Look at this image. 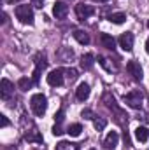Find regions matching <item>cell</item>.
Wrapping results in <instances>:
<instances>
[{"label":"cell","instance_id":"6da1fadb","mask_svg":"<svg viewBox=\"0 0 149 150\" xmlns=\"http://www.w3.org/2000/svg\"><path fill=\"white\" fill-rule=\"evenodd\" d=\"M30 107H32V110L34 113L37 115V117H42L46 110H47V98L44 96V94H34L32 96V100H30Z\"/></svg>","mask_w":149,"mask_h":150},{"label":"cell","instance_id":"7a4b0ae2","mask_svg":"<svg viewBox=\"0 0 149 150\" xmlns=\"http://www.w3.org/2000/svg\"><path fill=\"white\" fill-rule=\"evenodd\" d=\"M16 18L23 23V25H34V11L30 5H18L16 7Z\"/></svg>","mask_w":149,"mask_h":150},{"label":"cell","instance_id":"3957f363","mask_svg":"<svg viewBox=\"0 0 149 150\" xmlns=\"http://www.w3.org/2000/svg\"><path fill=\"white\" fill-rule=\"evenodd\" d=\"M142 101H144V94H142L139 89H133V91H130V93L125 96V103H126L128 107L135 108V110L142 108Z\"/></svg>","mask_w":149,"mask_h":150},{"label":"cell","instance_id":"277c9868","mask_svg":"<svg viewBox=\"0 0 149 150\" xmlns=\"http://www.w3.org/2000/svg\"><path fill=\"white\" fill-rule=\"evenodd\" d=\"M47 67V61H46V56L44 54H39L35 58V70H34V75H32V82L34 84H39V79H40V72Z\"/></svg>","mask_w":149,"mask_h":150},{"label":"cell","instance_id":"5b68a950","mask_svg":"<svg viewBox=\"0 0 149 150\" xmlns=\"http://www.w3.org/2000/svg\"><path fill=\"white\" fill-rule=\"evenodd\" d=\"M63 74H65V70H62V68H56V70H53V72H49L47 75V84L49 86H62L63 84Z\"/></svg>","mask_w":149,"mask_h":150},{"label":"cell","instance_id":"8992f818","mask_svg":"<svg viewBox=\"0 0 149 150\" xmlns=\"http://www.w3.org/2000/svg\"><path fill=\"white\" fill-rule=\"evenodd\" d=\"M126 70H128V74L132 75L135 80H142L144 72H142V67H140V63H139V61H128Z\"/></svg>","mask_w":149,"mask_h":150},{"label":"cell","instance_id":"52a82bcc","mask_svg":"<svg viewBox=\"0 0 149 150\" xmlns=\"http://www.w3.org/2000/svg\"><path fill=\"white\" fill-rule=\"evenodd\" d=\"M67 14H69V5L65 2H54V5H53V16L56 19H63Z\"/></svg>","mask_w":149,"mask_h":150},{"label":"cell","instance_id":"ba28073f","mask_svg":"<svg viewBox=\"0 0 149 150\" xmlns=\"http://www.w3.org/2000/svg\"><path fill=\"white\" fill-rule=\"evenodd\" d=\"M12 93H14V86L11 84V80L2 79V82H0V96H2V100H9L12 96Z\"/></svg>","mask_w":149,"mask_h":150},{"label":"cell","instance_id":"9c48e42d","mask_svg":"<svg viewBox=\"0 0 149 150\" xmlns=\"http://www.w3.org/2000/svg\"><path fill=\"white\" fill-rule=\"evenodd\" d=\"M119 47H121L123 51L130 52V51L133 49V33H130V32L123 33V35L119 37Z\"/></svg>","mask_w":149,"mask_h":150},{"label":"cell","instance_id":"30bf717a","mask_svg":"<svg viewBox=\"0 0 149 150\" xmlns=\"http://www.w3.org/2000/svg\"><path fill=\"white\" fill-rule=\"evenodd\" d=\"M93 12H95V9H93L91 5H86V4H79V5L75 7V14H77L79 19H86V18H90Z\"/></svg>","mask_w":149,"mask_h":150},{"label":"cell","instance_id":"8fae6325","mask_svg":"<svg viewBox=\"0 0 149 150\" xmlns=\"http://www.w3.org/2000/svg\"><path fill=\"white\" fill-rule=\"evenodd\" d=\"M117 142H119V134H117L116 131H111V133L105 136V140H104V149L105 150H114L116 145H117Z\"/></svg>","mask_w":149,"mask_h":150},{"label":"cell","instance_id":"7c38bea8","mask_svg":"<svg viewBox=\"0 0 149 150\" xmlns=\"http://www.w3.org/2000/svg\"><path fill=\"white\" fill-rule=\"evenodd\" d=\"M90 86L86 84V82H81L79 86H77V89H75V96H77V100L79 101H84V100H88L90 98Z\"/></svg>","mask_w":149,"mask_h":150},{"label":"cell","instance_id":"4fadbf2b","mask_svg":"<svg viewBox=\"0 0 149 150\" xmlns=\"http://www.w3.org/2000/svg\"><path fill=\"white\" fill-rule=\"evenodd\" d=\"M98 40H100L102 47H105V49H111V51H112V49L116 47V40H114V37L109 35V33H100Z\"/></svg>","mask_w":149,"mask_h":150},{"label":"cell","instance_id":"5bb4252c","mask_svg":"<svg viewBox=\"0 0 149 150\" xmlns=\"http://www.w3.org/2000/svg\"><path fill=\"white\" fill-rule=\"evenodd\" d=\"M93 59H95L93 54H90V52L84 54V56L81 58V68H82V70H91V68H93V63H95Z\"/></svg>","mask_w":149,"mask_h":150},{"label":"cell","instance_id":"9a60e30c","mask_svg":"<svg viewBox=\"0 0 149 150\" xmlns=\"http://www.w3.org/2000/svg\"><path fill=\"white\" fill-rule=\"evenodd\" d=\"M135 138L139 140V142H148L149 138V129L146 126H139L137 129H135Z\"/></svg>","mask_w":149,"mask_h":150},{"label":"cell","instance_id":"2e32d148","mask_svg":"<svg viewBox=\"0 0 149 150\" xmlns=\"http://www.w3.org/2000/svg\"><path fill=\"white\" fill-rule=\"evenodd\" d=\"M25 140L30 142V143H42V134L34 129V131H28V133L25 134Z\"/></svg>","mask_w":149,"mask_h":150},{"label":"cell","instance_id":"e0dca14e","mask_svg":"<svg viewBox=\"0 0 149 150\" xmlns=\"http://www.w3.org/2000/svg\"><path fill=\"white\" fill-rule=\"evenodd\" d=\"M74 38L79 42V44H82V45L90 44V35H88L84 30H75L74 32Z\"/></svg>","mask_w":149,"mask_h":150},{"label":"cell","instance_id":"ac0fdd59","mask_svg":"<svg viewBox=\"0 0 149 150\" xmlns=\"http://www.w3.org/2000/svg\"><path fill=\"white\" fill-rule=\"evenodd\" d=\"M125 19H126V16L123 12H114V14L109 16V21L114 23V25H121V23H125Z\"/></svg>","mask_w":149,"mask_h":150},{"label":"cell","instance_id":"d6986e66","mask_svg":"<svg viewBox=\"0 0 149 150\" xmlns=\"http://www.w3.org/2000/svg\"><path fill=\"white\" fill-rule=\"evenodd\" d=\"M32 84H34V82H32L28 77H21V79L18 80V87H19L21 91H28V89L32 87Z\"/></svg>","mask_w":149,"mask_h":150},{"label":"cell","instance_id":"ffe728a7","mask_svg":"<svg viewBox=\"0 0 149 150\" xmlns=\"http://www.w3.org/2000/svg\"><path fill=\"white\" fill-rule=\"evenodd\" d=\"M56 150H77V145L70 142H60L56 143Z\"/></svg>","mask_w":149,"mask_h":150},{"label":"cell","instance_id":"44dd1931","mask_svg":"<svg viewBox=\"0 0 149 150\" xmlns=\"http://www.w3.org/2000/svg\"><path fill=\"white\" fill-rule=\"evenodd\" d=\"M81 131H82V126H81V124H72V126L67 129V133H69L70 136H74V138H77V136L81 134Z\"/></svg>","mask_w":149,"mask_h":150},{"label":"cell","instance_id":"7402d4cb","mask_svg":"<svg viewBox=\"0 0 149 150\" xmlns=\"http://www.w3.org/2000/svg\"><path fill=\"white\" fill-rule=\"evenodd\" d=\"M93 124H95V129H97V131H102V129H105L107 120L102 119V117H97V119H93Z\"/></svg>","mask_w":149,"mask_h":150},{"label":"cell","instance_id":"603a6c76","mask_svg":"<svg viewBox=\"0 0 149 150\" xmlns=\"http://www.w3.org/2000/svg\"><path fill=\"white\" fill-rule=\"evenodd\" d=\"M98 63L107 70V72H112L114 70V67H112V63H111V59H107V58H104V56H100L98 58Z\"/></svg>","mask_w":149,"mask_h":150},{"label":"cell","instance_id":"cb8c5ba5","mask_svg":"<svg viewBox=\"0 0 149 150\" xmlns=\"http://www.w3.org/2000/svg\"><path fill=\"white\" fill-rule=\"evenodd\" d=\"M65 74H67V77H69L70 80H75V79H77V70H75V68H69V70H65Z\"/></svg>","mask_w":149,"mask_h":150},{"label":"cell","instance_id":"d4e9b609","mask_svg":"<svg viewBox=\"0 0 149 150\" xmlns=\"http://www.w3.org/2000/svg\"><path fill=\"white\" fill-rule=\"evenodd\" d=\"M63 133H65V131L62 129V126H60V124H54V127H53V134H54V136H60V134H63Z\"/></svg>","mask_w":149,"mask_h":150},{"label":"cell","instance_id":"484cf974","mask_svg":"<svg viewBox=\"0 0 149 150\" xmlns=\"http://www.w3.org/2000/svg\"><path fill=\"white\" fill-rule=\"evenodd\" d=\"M54 120H56V124L63 122V110H58V112L54 113Z\"/></svg>","mask_w":149,"mask_h":150},{"label":"cell","instance_id":"4316f807","mask_svg":"<svg viewBox=\"0 0 149 150\" xmlns=\"http://www.w3.org/2000/svg\"><path fill=\"white\" fill-rule=\"evenodd\" d=\"M82 117H84V119H90V120H91V119H95V113L91 112V110H88V108H86V110H82Z\"/></svg>","mask_w":149,"mask_h":150},{"label":"cell","instance_id":"83f0119b","mask_svg":"<svg viewBox=\"0 0 149 150\" xmlns=\"http://www.w3.org/2000/svg\"><path fill=\"white\" fill-rule=\"evenodd\" d=\"M32 4H34L35 7H39V9H42V7H44V0H32Z\"/></svg>","mask_w":149,"mask_h":150},{"label":"cell","instance_id":"f1b7e54d","mask_svg":"<svg viewBox=\"0 0 149 150\" xmlns=\"http://www.w3.org/2000/svg\"><path fill=\"white\" fill-rule=\"evenodd\" d=\"M0 119H2V127H7L9 126V119L5 115H0Z\"/></svg>","mask_w":149,"mask_h":150},{"label":"cell","instance_id":"f546056e","mask_svg":"<svg viewBox=\"0 0 149 150\" xmlns=\"http://www.w3.org/2000/svg\"><path fill=\"white\" fill-rule=\"evenodd\" d=\"M146 51H148V54H149V38L146 40Z\"/></svg>","mask_w":149,"mask_h":150},{"label":"cell","instance_id":"4dcf8cb0","mask_svg":"<svg viewBox=\"0 0 149 150\" xmlns=\"http://www.w3.org/2000/svg\"><path fill=\"white\" fill-rule=\"evenodd\" d=\"M95 2H107V0H95Z\"/></svg>","mask_w":149,"mask_h":150},{"label":"cell","instance_id":"1f68e13d","mask_svg":"<svg viewBox=\"0 0 149 150\" xmlns=\"http://www.w3.org/2000/svg\"><path fill=\"white\" fill-rule=\"evenodd\" d=\"M148 26H149V21H148Z\"/></svg>","mask_w":149,"mask_h":150},{"label":"cell","instance_id":"d6a6232c","mask_svg":"<svg viewBox=\"0 0 149 150\" xmlns=\"http://www.w3.org/2000/svg\"><path fill=\"white\" fill-rule=\"evenodd\" d=\"M90 150H95V149H90Z\"/></svg>","mask_w":149,"mask_h":150}]
</instances>
